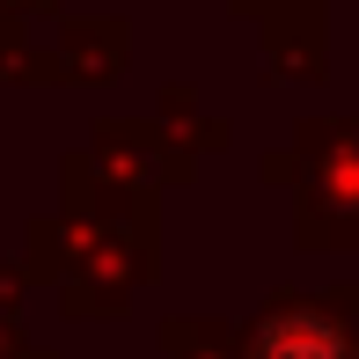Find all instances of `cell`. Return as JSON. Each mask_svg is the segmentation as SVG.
I'll return each mask as SVG.
<instances>
[{"mask_svg":"<svg viewBox=\"0 0 359 359\" xmlns=\"http://www.w3.org/2000/svg\"><path fill=\"white\" fill-rule=\"evenodd\" d=\"M242 359H352V337L337 323V308H316V301L286 293L264 323H250Z\"/></svg>","mask_w":359,"mask_h":359,"instance_id":"cell-1","label":"cell"}]
</instances>
